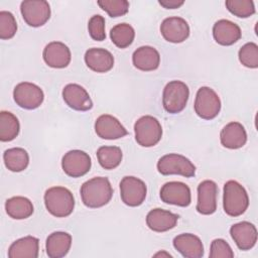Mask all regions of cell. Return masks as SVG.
Segmentation results:
<instances>
[{"label":"cell","instance_id":"cell-1","mask_svg":"<svg viewBox=\"0 0 258 258\" xmlns=\"http://www.w3.org/2000/svg\"><path fill=\"white\" fill-rule=\"evenodd\" d=\"M83 204L91 209L107 205L113 196V188L107 177L97 176L85 181L80 189Z\"/></svg>","mask_w":258,"mask_h":258},{"label":"cell","instance_id":"cell-2","mask_svg":"<svg viewBox=\"0 0 258 258\" xmlns=\"http://www.w3.org/2000/svg\"><path fill=\"white\" fill-rule=\"evenodd\" d=\"M44 205L49 214L56 218L70 216L75 208L72 191L63 186H52L44 194Z\"/></svg>","mask_w":258,"mask_h":258},{"label":"cell","instance_id":"cell-3","mask_svg":"<svg viewBox=\"0 0 258 258\" xmlns=\"http://www.w3.org/2000/svg\"><path fill=\"white\" fill-rule=\"evenodd\" d=\"M249 207V197L245 187L236 180H228L224 184L223 208L230 217H239Z\"/></svg>","mask_w":258,"mask_h":258},{"label":"cell","instance_id":"cell-4","mask_svg":"<svg viewBox=\"0 0 258 258\" xmlns=\"http://www.w3.org/2000/svg\"><path fill=\"white\" fill-rule=\"evenodd\" d=\"M189 97L188 87L181 81L166 84L162 93V105L169 114L180 113L186 106Z\"/></svg>","mask_w":258,"mask_h":258},{"label":"cell","instance_id":"cell-5","mask_svg":"<svg viewBox=\"0 0 258 258\" xmlns=\"http://www.w3.org/2000/svg\"><path fill=\"white\" fill-rule=\"evenodd\" d=\"M135 140L143 147L156 145L162 137V127L159 121L150 115L140 117L134 124Z\"/></svg>","mask_w":258,"mask_h":258},{"label":"cell","instance_id":"cell-6","mask_svg":"<svg viewBox=\"0 0 258 258\" xmlns=\"http://www.w3.org/2000/svg\"><path fill=\"white\" fill-rule=\"evenodd\" d=\"M157 170L162 175L178 174L184 177H192L196 174L194 163L185 156L177 153L161 156L157 162Z\"/></svg>","mask_w":258,"mask_h":258},{"label":"cell","instance_id":"cell-7","mask_svg":"<svg viewBox=\"0 0 258 258\" xmlns=\"http://www.w3.org/2000/svg\"><path fill=\"white\" fill-rule=\"evenodd\" d=\"M221 110V100L218 94L210 87H201L196 95L195 112L205 120H212Z\"/></svg>","mask_w":258,"mask_h":258},{"label":"cell","instance_id":"cell-8","mask_svg":"<svg viewBox=\"0 0 258 258\" xmlns=\"http://www.w3.org/2000/svg\"><path fill=\"white\" fill-rule=\"evenodd\" d=\"M22 18L31 27L44 25L50 18V6L44 0H25L20 4Z\"/></svg>","mask_w":258,"mask_h":258},{"label":"cell","instance_id":"cell-9","mask_svg":"<svg viewBox=\"0 0 258 258\" xmlns=\"http://www.w3.org/2000/svg\"><path fill=\"white\" fill-rule=\"evenodd\" d=\"M13 99L20 108L33 110L42 104L44 94L37 85L29 82H22L15 86L13 90Z\"/></svg>","mask_w":258,"mask_h":258},{"label":"cell","instance_id":"cell-10","mask_svg":"<svg viewBox=\"0 0 258 258\" xmlns=\"http://www.w3.org/2000/svg\"><path fill=\"white\" fill-rule=\"evenodd\" d=\"M147 187L143 180L135 176H124L120 181V197L129 207H138L146 199Z\"/></svg>","mask_w":258,"mask_h":258},{"label":"cell","instance_id":"cell-11","mask_svg":"<svg viewBox=\"0 0 258 258\" xmlns=\"http://www.w3.org/2000/svg\"><path fill=\"white\" fill-rule=\"evenodd\" d=\"M92 161L90 155L79 149L68 151L61 159L63 172L71 177H81L89 172Z\"/></svg>","mask_w":258,"mask_h":258},{"label":"cell","instance_id":"cell-12","mask_svg":"<svg viewBox=\"0 0 258 258\" xmlns=\"http://www.w3.org/2000/svg\"><path fill=\"white\" fill-rule=\"evenodd\" d=\"M160 199L163 203L178 207H187L191 202L190 188L181 181H169L160 188Z\"/></svg>","mask_w":258,"mask_h":258},{"label":"cell","instance_id":"cell-13","mask_svg":"<svg viewBox=\"0 0 258 258\" xmlns=\"http://www.w3.org/2000/svg\"><path fill=\"white\" fill-rule=\"evenodd\" d=\"M160 32L166 41L180 43L189 36V26L181 17H167L160 24Z\"/></svg>","mask_w":258,"mask_h":258},{"label":"cell","instance_id":"cell-14","mask_svg":"<svg viewBox=\"0 0 258 258\" xmlns=\"http://www.w3.org/2000/svg\"><path fill=\"white\" fill-rule=\"evenodd\" d=\"M218 185L215 181L206 179L198 185L197 211L202 215H212L217 210Z\"/></svg>","mask_w":258,"mask_h":258},{"label":"cell","instance_id":"cell-15","mask_svg":"<svg viewBox=\"0 0 258 258\" xmlns=\"http://www.w3.org/2000/svg\"><path fill=\"white\" fill-rule=\"evenodd\" d=\"M64 103L76 111H89L93 107L92 99L86 89L78 84H68L62 89Z\"/></svg>","mask_w":258,"mask_h":258},{"label":"cell","instance_id":"cell-16","mask_svg":"<svg viewBox=\"0 0 258 258\" xmlns=\"http://www.w3.org/2000/svg\"><path fill=\"white\" fill-rule=\"evenodd\" d=\"M95 132L102 138L107 140H115L127 135L126 128L114 116L103 114L99 116L95 122Z\"/></svg>","mask_w":258,"mask_h":258},{"label":"cell","instance_id":"cell-17","mask_svg":"<svg viewBox=\"0 0 258 258\" xmlns=\"http://www.w3.org/2000/svg\"><path fill=\"white\" fill-rule=\"evenodd\" d=\"M44 62L53 69L67 68L72 58L70 48L60 41H51L45 45L42 52Z\"/></svg>","mask_w":258,"mask_h":258},{"label":"cell","instance_id":"cell-18","mask_svg":"<svg viewBox=\"0 0 258 258\" xmlns=\"http://www.w3.org/2000/svg\"><path fill=\"white\" fill-rule=\"evenodd\" d=\"M230 235L240 250L252 249L257 242L256 227L247 221L234 224L230 228Z\"/></svg>","mask_w":258,"mask_h":258},{"label":"cell","instance_id":"cell-19","mask_svg":"<svg viewBox=\"0 0 258 258\" xmlns=\"http://www.w3.org/2000/svg\"><path fill=\"white\" fill-rule=\"evenodd\" d=\"M172 244L175 250L185 258H202L204 256L203 242L194 234H179L174 237Z\"/></svg>","mask_w":258,"mask_h":258},{"label":"cell","instance_id":"cell-20","mask_svg":"<svg viewBox=\"0 0 258 258\" xmlns=\"http://www.w3.org/2000/svg\"><path fill=\"white\" fill-rule=\"evenodd\" d=\"M213 36L217 43L225 46L236 43L242 36L241 28L228 19H220L213 26Z\"/></svg>","mask_w":258,"mask_h":258},{"label":"cell","instance_id":"cell-21","mask_svg":"<svg viewBox=\"0 0 258 258\" xmlns=\"http://www.w3.org/2000/svg\"><path fill=\"white\" fill-rule=\"evenodd\" d=\"M84 59L87 67L96 73H107L114 67V56L105 48H89Z\"/></svg>","mask_w":258,"mask_h":258},{"label":"cell","instance_id":"cell-22","mask_svg":"<svg viewBox=\"0 0 258 258\" xmlns=\"http://www.w3.org/2000/svg\"><path fill=\"white\" fill-rule=\"evenodd\" d=\"M220 140L224 147L239 149L247 142V133L244 126L236 121L228 123L221 130Z\"/></svg>","mask_w":258,"mask_h":258},{"label":"cell","instance_id":"cell-23","mask_svg":"<svg viewBox=\"0 0 258 258\" xmlns=\"http://www.w3.org/2000/svg\"><path fill=\"white\" fill-rule=\"evenodd\" d=\"M178 216L163 209H153L146 216V225L154 232L162 233L173 229L177 224Z\"/></svg>","mask_w":258,"mask_h":258},{"label":"cell","instance_id":"cell-24","mask_svg":"<svg viewBox=\"0 0 258 258\" xmlns=\"http://www.w3.org/2000/svg\"><path fill=\"white\" fill-rule=\"evenodd\" d=\"M132 62L134 67L140 71L151 72L159 67L160 54L157 49L152 46H140L133 52Z\"/></svg>","mask_w":258,"mask_h":258},{"label":"cell","instance_id":"cell-25","mask_svg":"<svg viewBox=\"0 0 258 258\" xmlns=\"http://www.w3.org/2000/svg\"><path fill=\"white\" fill-rule=\"evenodd\" d=\"M72 246V236L67 232H53L47 238L45 242L46 254L49 258H61L64 257Z\"/></svg>","mask_w":258,"mask_h":258},{"label":"cell","instance_id":"cell-26","mask_svg":"<svg viewBox=\"0 0 258 258\" xmlns=\"http://www.w3.org/2000/svg\"><path fill=\"white\" fill-rule=\"evenodd\" d=\"M39 240L33 236H25L14 241L8 249L9 258H37Z\"/></svg>","mask_w":258,"mask_h":258},{"label":"cell","instance_id":"cell-27","mask_svg":"<svg viewBox=\"0 0 258 258\" xmlns=\"http://www.w3.org/2000/svg\"><path fill=\"white\" fill-rule=\"evenodd\" d=\"M5 210L7 215L15 220L29 218L34 211L32 202L25 197H13L6 201Z\"/></svg>","mask_w":258,"mask_h":258},{"label":"cell","instance_id":"cell-28","mask_svg":"<svg viewBox=\"0 0 258 258\" xmlns=\"http://www.w3.org/2000/svg\"><path fill=\"white\" fill-rule=\"evenodd\" d=\"M5 166L13 172H20L26 169L29 163V155L24 148L13 147L3 153Z\"/></svg>","mask_w":258,"mask_h":258},{"label":"cell","instance_id":"cell-29","mask_svg":"<svg viewBox=\"0 0 258 258\" xmlns=\"http://www.w3.org/2000/svg\"><path fill=\"white\" fill-rule=\"evenodd\" d=\"M20 131V124L15 115L8 111L0 112V140L8 142L15 139Z\"/></svg>","mask_w":258,"mask_h":258},{"label":"cell","instance_id":"cell-30","mask_svg":"<svg viewBox=\"0 0 258 258\" xmlns=\"http://www.w3.org/2000/svg\"><path fill=\"white\" fill-rule=\"evenodd\" d=\"M123 153L118 146H101L97 150V158L105 169H114L122 161Z\"/></svg>","mask_w":258,"mask_h":258},{"label":"cell","instance_id":"cell-31","mask_svg":"<svg viewBox=\"0 0 258 258\" xmlns=\"http://www.w3.org/2000/svg\"><path fill=\"white\" fill-rule=\"evenodd\" d=\"M112 42L119 48L128 47L134 40V28L128 23H119L115 25L110 31Z\"/></svg>","mask_w":258,"mask_h":258},{"label":"cell","instance_id":"cell-32","mask_svg":"<svg viewBox=\"0 0 258 258\" xmlns=\"http://www.w3.org/2000/svg\"><path fill=\"white\" fill-rule=\"evenodd\" d=\"M226 8L237 17L247 18L255 13L254 2L251 0H227Z\"/></svg>","mask_w":258,"mask_h":258},{"label":"cell","instance_id":"cell-33","mask_svg":"<svg viewBox=\"0 0 258 258\" xmlns=\"http://www.w3.org/2000/svg\"><path fill=\"white\" fill-rule=\"evenodd\" d=\"M240 62L249 69L258 68V45L255 42L245 43L238 52Z\"/></svg>","mask_w":258,"mask_h":258},{"label":"cell","instance_id":"cell-34","mask_svg":"<svg viewBox=\"0 0 258 258\" xmlns=\"http://www.w3.org/2000/svg\"><path fill=\"white\" fill-rule=\"evenodd\" d=\"M97 3L110 17L123 16L129 10V2L127 0H99Z\"/></svg>","mask_w":258,"mask_h":258},{"label":"cell","instance_id":"cell-35","mask_svg":"<svg viewBox=\"0 0 258 258\" xmlns=\"http://www.w3.org/2000/svg\"><path fill=\"white\" fill-rule=\"evenodd\" d=\"M16 31L17 23L14 15L9 11H0V38L10 39L15 35Z\"/></svg>","mask_w":258,"mask_h":258},{"label":"cell","instance_id":"cell-36","mask_svg":"<svg viewBox=\"0 0 258 258\" xmlns=\"http://www.w3.org/2000/svg\"><path fill=\"white\" fill-rule=\"evenodd\" d=\"M88 30H89L90 36L94 40L96 41L104 40L106 38L105 18L100 14L93 15L88 22Z\"/></svg>","mask_w":258,"mask_h":258},{"label":"cell","instance_id":"cell-37","mask_svg":"<svg viewBox=\"0 0 258 258\" xmlns=\"http://www.w3.org/2000/svg\"><path fill=\"white\" fill-rule=\"evenodd\" d=\"M209 256L211 258H233L234 252L224 239H215L211 243Z\"/></svg>","mask_w":258,"mask_h":258},{"label":"cell","instance_id":"cell-38","mask_svg":"<svg viewBox=\"0 0 258 258\" xmlns=\"http://www.w3.org/2000/svg\"><path fill=\"white\" fill-rule=\"evenodd\" d=\"M158 3L166 9H176L183 5V0H159Z\"/></svg>","mask_w":258,"mask_h":258},{"label":"cell","instance_id":"cell-39","mask_svg":"<svg viewBox=\"0 0 258 258\" xmlns=\"http://www.w3.org/2000/svg\"><path fill=\"white\" fill-rule=\"evenodd\" d=\"M158 256H166V257H171V255L169 253L166 252H158L154 255V257H158Z\"/></svg>","mask_w":258,"mask_h":258}]
</instances>
